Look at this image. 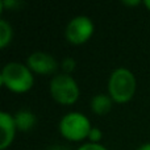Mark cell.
<instances>
[{
    "label": "cell",
    "instance_id": "1",
    "mask_svg": "<svg viewBox=\"0 0 150 150\" xmlns=\"http://www.w3.org/2000/svg\"><path fill=\"white\" fill-rule=\"evenodd\" d=\"M1 84L13 92H25L33 86V74L28 66L18 62H9L3 67L0 74Z\"/></svg>",
    "mask_w": 150,
    "mask_h": 150
},
{
    "label": "cell",
    "instance_id": "2",
    "mask_svg": "<svg viewBox=\"0 0 150 150\" xmlns=\"http://www.w3.org/2000/svg\"><path fill=\"white\" fill-rule=\"evenodd\" d=\"M108 90L112 100L116 103H125L130 100L136 92L134 75L125 67L116 69L109 76Z\"/></svg>",
    "mask_w": 150,
    "mask_h": 150
},
{
    "label": "cell",
    "instance_id": "3",
    "mask_svg": "<svg viewBox=\"0 0 150 150\" xmlns=\"http://www.w3.org/2000/svg\"><path fill=\"white\" fill-rule=\"evenodd\" d=\"M91 128L90 120L80 112H69L59 121L61 134L70 141H80L88 137Z\"/></svg>",
    "mask_w": 150,
    "mask_h": 150
},
{
    "label": "cell",
    "instance_id": "4",
    "mask_svg": "<svg viewBox=\"0 0 150 150\" xmlns=\"http://www.w3.org/2000/svg\"><path fill=\"white\" fill-rule=\"evenodd\" d=\"M50 93L61 104H73L79 98L76 80L69 74H57L50 80Z\"/></svg>",
    "mask_w": 150,
    "mask_h": 150
},
{
    "label": "cell",
    "instance_id": "5",
    "mask_svg": "<svg viewBox=\"0 0 150 150\" xmlns=\"http://www.w3.org/2000/svg\"><path fill=\"white\" fill-rule=\"evenodd\" d=\"M93 23L87 16H76L69 21L66 26V38L74 45L84 44L93 33Z\"/></svg>",
    "mask_w": 150,
    "mask_h": 150
},
{
    "label": "cell",
    "instance_id": "6",
    "mask_svg": "<svg viewBox=\"0 0 150 150\" xmlns=\"http://www.w3.org/2000/svg\"><path fill=\"white\" fill-rule=\"evenodd\" d=\"M28 67L33 73L41 75H49L54 73L58 67V63L53 55L44 52H34L26 59Z\"/></svg>",
    "mask_w": 150,
    "mask_h": 150
},
{
    "label": "cell",
    "instance_id": "7",
    "mask_svg": "<svg viewBox=\"0 0 150 150\" xmlns=\"http://www.w3.org/2000/svg\"><path fill=\"white\" fill-rule=\"evenodd\" d=\"M0 129H1V141H0V149L5 150L12 144L16 133L15 119L7 112H0Z\"/></svg>",
    "mask_w": 150,
    "mask_h": 150
},
{
    "label": "cell",
    "instance_id": "8",
    "mask_svg": "<svg viewBox=\"0 0 150 150\" xmlns=\"http://www.w3.org/2000/svg\"><path fill=\"white\" fill-rule=\"evenodd\" d=\"M13 119H15L16 128H17L18 130H23V132L30 130L37 122V119H36V116H34V113L28 111V109H20V111H17Z\"/></svg>",
    "mask_w": 150,
    "mask_h": 150
},
{
    "label": "cell",
    "instance_id": "9",
    "mask_svg": "<svg viewBox=\"0 0 150 150\" xmlns=\"http://www.w3.org/2000/svg\"><path fill=\"white\" fill-rule=\"evenodd\" d=\"M112 107V98L104 93H98L91 99V109L96 115H105Z\"/></svg>",
    "mask_w": 150,
    "mask_h": 150
},
{
    "label": "cell",
    "instance_id": "10",
    "mask_svg": "<svg viewBox=\"0 0 150 150\" xmlns=\"http://www.w3.org/2000/svg\"><path fill=\"white\" fill-rule=\"evenodd\" d=\"M12 34H13L12 26L8 24L7 20L1 18L0 20V47L4 49L9 44L11 40H12Z\"/></svg>",
    "mask_w": 150,
    "mask_h": 150
},
{
    "label": "cell",
    "instance_id": "11",
    "mask_svg": "<svg viewBox=\"0 0 150 150\" xmlns=\"http://www.w3.org/2000/svg\"><path fill=\"white\" fill-rule=\"evenodd\" d=\"M75 65H76V63H75L74 58H70V57L65 58V59L62 61V69H63V71H65V74H70L71 71H74Z\"/></svg>",
    "mask_w": 150,
    "mask_h": 150
},
{
    "label": "cell",
    "instance_id": "12",
    "mask_svg": "<svg viewBox=\"0 0 150 150\" xmlns=\"http://www.w3.org/2000/svg\"><path fill=\"white\" fill-rule=\"evenodd\" d=\"M101 137H103V133H101V130L99 129V128H91L90 130V134H88V138L91 140V142L93 144H98L99 141L101 140Z\"/></svg>",
    "mask_w": 150,
    "mask_h": 150
},
{
    "label": "cell",
    "instance_id": "13",
    "mask_svg": "<svg viewBox=\"0 0 150 150\" xmlns=\"http://www.w3.org/2000/svg\"><path fill=\"white\" fill-rule=\"evenodd\" d=\"M76 150H107V148H104L103 145H99V144L88 142V144H84V145L79 146Z\"/></svg>",
    "mask_w": 150,
    "mask_h": 150
},
{
    "label": "cell",
    "instance_id": "14",
    "mask_svg": "<svg viewBox=\"0 0 150 150\" xmlns=\"http://www.w3.org/2000/svg\"><path fill=\"white\" fill-rule=\"evenodd\" d=\"M47 150H70L67 146H62V145H54V146H50Z\"/></svg>",
    "mask_w": 150,
    "mask_h": 150
},
{
    "label": "cell",
    "instance_id": "15",
    "mask_svg": "<svg viewBox=\"0 0 150 150\" xmlns=\"http://www.w3.org/2000/svg\"><path fill=\"white\" fill-rule=\"evenodd\" d=\"M122 4H125V5H137V4H140V0H132V1H129V0H124Z\"/></svg>",
    "mask_w": 150,
    "mask_h": 150
},
{
    "label": "cell",
    "instance_id": "16",
    "mask_svg": "<svg viewBox=\"0 0 150 150\" xmlns=\"http://www.w3.org/2000/svg\"><path fill=\"white\" fill-rule=\"evenodd\" d=\"M137 150H150V142L142 144V145H141V146H138Z\"/></svg>",
    "mask_w": 150,
    "mask_h": 150
},
{
    "label": "cell",
    "instance_id": "17",
    "mask_svg": "<svg viewBox=\"0 0 150 150\" xmlns=\"http://www.w3.org/2000/svg\"><path fill=\"white\" fill-rule=\"evenodd\" d=\"M144 4H145L146 7H148L149 9H150V0H144Z\"/></svg>",
    "mask_w": 150,
    "mask_h": 150
}]
</instances>
